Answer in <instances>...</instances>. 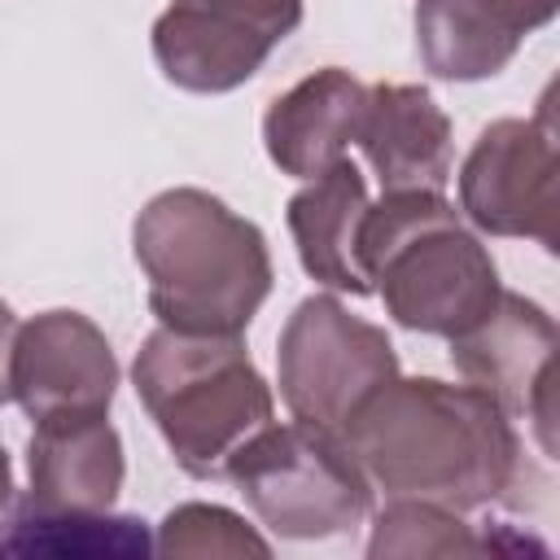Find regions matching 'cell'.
<instances>
[{
	"label": "cell",
	"mask_w": 560,
	"mask_h": 560,
	"mask_svg": "<svg viewBox=\"0 0 560 560\" xmlns=\"http://www.w3.org/2000/svg\"><path fill=\"white\" fill-rule=\"evenodd\" d=\"M341 442L389 499H429L455 512L516 503L529 477L512 416L468 381L394 376L359 402Z\"/></svg>",
	"instance_id": "6da1fadb"
},
{
	"label": "cell",
	"mask_w": 560,
	"mask_h": 560,
	"mask_svg": "<svg viewBox=\"0 0 560 560\" xmlns=\"http://www.w3.org/2000/svg\"><path fill=\"white\" fill-rule=\"evenodd\" d=\"M131 249L162 328L241 337L271 293V249L258 223L206 188H166L131 223Z\"/></svg>",
	"instance_id": "7a4b0ae2"
},
{
	"label": "cell",
	"mask_w": 560,
	"mask_h": 560,
	"mask_svg": "<svg viewBox=\"0 0 560 560\" xmlns=\"http://www.w3.org/2000/svg\"><path fill=\"white\" fill-rule=\"evenodd\" d=\"M359 267L394 324L459 337L503 293L499 267L442 192H385L359 228Z\"/></svg>",
	"instance_id": "3957f363"
},
{
	"label": "cell",
	"mask_w": 560,
	"mask_h": 560,
	"mask_svg": "<svg viewBox=\"0 0 560 560\" xmlns=\"http://www.w3.org/2000/svg\"><path fill=\"white\" fill-rule=\"evenodd\" d=\"M131 385L175 464L223 481L236 451L276 420V398L241 337L153 328L131 363Z\"/></svg>",
	"instance_id": "277c9868"
},
{
	"label": "cell",
	"mask_w": 560,
	"mask_h": 560,
	"mask_svg": "<svg viewBox=\"0 0 560 560\" xmlns=\"http://www.w3.org/2000/svg\"><path fill=\"white\" fill-rule=\"evenodd\" d=\"M228 481L280 538H337L372 512V481L341 433L289 420L258 429L232 459Z\"/></svg>",
	"instance_id": "5b68a950"
},
{
	"label": "cell",
	"mask_w": 560,
	"mask_h": 560,
	"mask_svg": "<svg viewBox=\"0 0 560 560\" xmlns=\"http://www.w3.org/2000/svg\"><path fill=\"white\" fill-rule=\"evenodd\" d=\"M280 398L293 420L341 433V424L385 381L398 376L394 341L381 324L350 315L328 293L302 298L276 341Z\"/></svg>",
	"instance_id": "8992f818"
},
{
	"label": "cell",
	"mask_w": 560,
	"mask_h": 560,
	"mask_svg": "<svg viewBox=\"0 0 560 560\" xmlns=\"http://www.w3.org/2000/svg\"><path fill=\"white\" fill-rule=\"evenodd\" d=\"M459 210L477 232L538 241L556 254L560 241V149L551 101L534 118L490 122L459 166Z\"/></svg>",
	"instance_id": "52a82bcc"
},
{
	"label": "cell",
	"mask_w": 560,
	"mask_h": 560,
	"mask_svg": "<svg viewBox=\"0 0 560 560\" xmlns=\"http://www.w3.org/2000/svg\"><path fill=\"white\" fill-rule=\"evenodd\" d=\"M302 26V0H171L153 22V61L166 83L223 96Z\"/></svg>",
	"instance_id": "ba28073f"
},
{
	"label": "cell",
	"mask_w": 560,
	"mask_h": 560,
	"mask_svg": "<svg viewBox=\"0 0 560 560\" xmlns=\"http://www.w3.org/2000/svg\"><path fill=\"white\" fill-rule=\"evenodd\" d=\"M551 354H556V319L521 298L499 293L486 319H477L468 332L451 337V363L455 372L490 394L508 416H525L538 433L542 455H556L551 438Z\"/></svg>",
	"instance_id": "9c48e42d"
},
{
	"label": "cell",
	"mask_w": 560,
	"mask_h": 560,
	"mask_svg": "<svg viewBox=\"0 0 560 560\" xmlns=\"http://www.w3.org/2000/svg\"><path fill=\"white\" fill-rule=\"evenodd\" d=\"M118 359L109 337L79 311H44L18 328L9 398L39 424L57 416H109Z\"/></svg>",
	"instance_id": "30bf717a"
},
{
	"label": "cell",
	"mask_w": 560,
	"mask_h": 560,
	"mask_svg": "<svg viewBox=\"0 0 560 560\" xmlns=\"http://www.w3.org/2000/svg\"><path fill=\"white\" fill-rule=\"evenodd\" d=\"M354 144L372 162L385 192H442L451 179L455 144L451 118L420 83H376L363 96Z\"/></svg>",
	"instance_id": "8fae6325"
},
{
	"label": "cell",
	"mask_w": 560,
	"mask_h": 560,
	"mask_svg": "<svg viewBox=\"0 0 560 560\" xmlns=\"http://www.w3.org/2000/svg\"><path fill=\"white\" fill-rule=\"evenodd\" d=\"M363 96L368 88L341 66L306 74L302 83L280 92L262 114L267 158L293 179H315L354 144Z\"/></svg>",
	"instance_id": "7c38bea8"
},
{
	"label": "cell",
	"mask_w": 560,
	"mask_h": 560,
	"mask_svg": "<svg viewBox=\"0 0 560 560\" xmlns=\"http://www.w3.org/2000/svg\"><path fill=\"white\" fill-rule=\"evenodd\" d=\"M26 468L35 503L79 512H109L127 477L122 438L109 416L39 420L26 442Z\"/></svg>",
	"instance_id": "4fadbf2b"
},
{
	"label": "cell",
	"mask_w": 560,
	"mask_h": 560,
	"mask_svg": "<svg viewBox=\"0 0 560 560\" xmlns=\"http://www.w3.org/2000/svg\"><path fill=\"white\" fill-rule=\"evenodd\" d=\"M368 184L359 175L354 162H332L328 171H319L315 179H306V188H298L289 197V232L302 258V271L337 293H354L368 298L372 284L359 267V228L368 214Z\"/></svg>",
	"instance_id": "5bb4252c"
},
{
	"label": "cell",
	"mask_w": 560,
	"mask_h": 560,
	"mask_svg": "<svg viewBox=\"0 0 560 560\" xmlns=\"http://www.w3.org/2000/svg\"><path fill=\"white\" fill-rule=\"evenodd\" d=\"M153 538L140 516L114 512H79L13 499L0 512V556H57V560H131L149 556Z\"/></svg>",
	"instance_id": "9a60e30c"
},
{
	"label": "cell",
	"mask_w": 560,
	"mask_h": 560,
	"mask_svg": "<svg viewBox=\"0 0 560 560\" xmlns=\"http://www.w3.org/2000/svg\"><path fill=\"white\" fill-rule=\"evenodd\" d=\"M521 48V35L481 0H416V52L433 79H494Z\"/></svg>",
	"instance_id": "2e32d148"
},
{
	"label": "cell",
	"mask_w": 560,
	"mask_h": 560,
	"mask_svg": "<svg viewBox=\"0 0 560 560\" xmlns=\"http://www.w3.org/2000/svg\"><path fill=\"white\" fill-rule=\"evenodd\" d=\"M486 538L459 521L455 508L429 499H389L372 525L368 556H481Z\"/></svg>",
	"instance_id": "e0dca14e"
},
{
	"label": "cell",
	"mask_w": 560,
	"mask_h": 560,
	"mask_svg": "<svg viewBox=\"0 0 560 560\" xmlns=\"http://www.w3.org/2000/svg\"><path fill=\"white\" fill-rule=\"evenodd\" d=\"M153 551L162 556H271V542L219 503H179L158 525Z\"/></svg>",
	"instance_id": "ac0fdd59"
},
{
	"label": "cell",
	"mask_w": 560,
	"mask_h": 560,
	"mask_svg": "<svg viewBox=\"0 0 560 560\" xmlns=\"http://www.w3.org/2000/svg\"><path fill=\"white\" fill-rule=\"evenodd\" d=\"M481 4H490L521 39L529 31H538V26H547L556 18V9H560V0H481Z\"/></svg>",
	"instance_id": "d6986e66"
},
{
	"label": "cell",
	"mask_w": 560,
	"mask_h": 560,
	"mask_svg": "<svg viewBox=\"0 0 560 560\" xmlns=\"http://www.w3.org/2000/svg\"><path fill=\"white\" fill-rule=\"evenodd\" d=\"M18 315L9 302H0V402H9V363H13V341H18Z\"/></svg>",
	"instance_id": "ffe728a7"
},
{
	"label": "cell",
	"mask_w": 560,
	"mask_h": 560,
	"mask_svg": "<svg viewBox=\"0 0 560 560\" xmlns=\"http://www.w3.org/2000/svg\"><path fill=\"white\" fill-rule=\"evenodd\" d=\"M13 503V468H9V455H4V442H0V512Z\"/></svg>",
	"instance_id": "44dd1931"
}]
</instances>
